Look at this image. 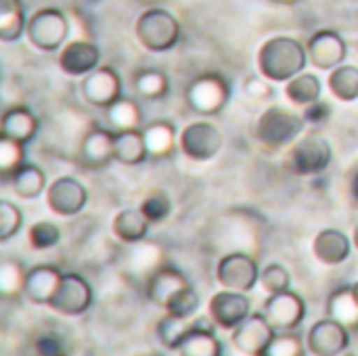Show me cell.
<instances>
[{
    "label": "cell",
    "instance_id": "2",
    "mask_svg": "<svg viewBox=\"0 0 358 356\" xmlns=\"http://www.w3.org/2000/svg\"><path fill=\"white\" fill-rule=\"evenodd\" d=\"M134 34L147 50L164 52L178 44L180 23L166 8H147L138 15L134 23Z\"/></svg>",
    "mask_w": 358,
    "mask_h": 356
},
{
    "label": "cell",
    "instance_id": "13",
    "mask_svg": "<svg viewBox=\"0 0 358 356\" xmlns=\"http://www.w3.org/2000/svg\"><path fill=\"white\" fill-rule=\"evenodd\" d=\"M166 260H168V254L159 243L143 239V241L130 243L128 252L122 258V269L130 279L147 283L155 271L168 264Z\"/></svg>",
    "mask_w": 358,
    "mask_h": 356
},
{
    "label": "cell",
    "instance_id": "41",
    "mask_svg": "<svg viewBox=\"0 0 358 356\" xmlns=\"http://www.w3.org/2000/svg\"><path fill=\"white\" fill-rule=\"evenodd\" d=\"M266 356H304V342L294 332H277Z\"/></svg>",
    "mask_w": 358,
    "mask_h": 356
},
{
    "label": "cell",
    "instance_id": "38",
    "mask_svg": "<svg viewBox=\"0 0 358 356\" xmlns=\"http://www.w3.org/2000/svg\"><path fill=\"white\" fill-rule=\"evenodd\" d=\"M191 325H193L191 319H180V317L166 313V317L157 323V338L166 348L176 350L182 338L187 336V332L191 329Z\"/></svg>",
    "mask_w": 358,
    "mask_h": 356
},
{
    "label": "cell",
    "instance_id": "31",
    "mask_svg": "<svg viewBox=\"0 0 358 356\" xmlns=\"http://www.w3.org/2000/svg\"><path fill=\"white\" fill-rule=\"evenodd\" d=\"M107 122L113 128V132H122V130H134L141 126L143 122V111L141 105L134 99L128 97H120L115 103H111L107 109Z\"/></svg>",
    "mask_w": 358,
    "mask_h": 356
},
{
    "label": "cell",
    "instance_id": "1",
    "mask_svg": "<svg viewBox=\"0 0 358 356\" xmlns=\"http://www.w3.org/2000/svg\"><path fill=\"white\" fill-rule=\"evenodd\" d=\"M308 63L306 44L289 36H275L258 50V69L271 82H289Z\"/></svg>",
    "mask_w": 358,
    "mask_h": 356
},
{
    "label": "cell",
    "instance_id": "28",
    "mask_svg": "<svg viewBox=\"0 0 358 356\" xmlns=\"http://www.w3.org/2000/svg\"><path fill=\"white\" fill-rule=\"evenodd\" d=\"M113 155H115V162H120L124 166H138V164H143L149 157L143 130L134 128V130L115 132Z\"/></svg>",
    "mask_w": 358,
    "mask_h": 356
},
{
    "label": "cell",
    "instance_id": "35",
    "mask_svg": "<svg viewBox=\"0 0 358 356\" xmlns=\"http://www.w3.org/2000/svg\"><path fill=\"white\" fill-rule=\"evenodd\" d=\"M327 86L338 101L350 103L358 99V67L338 65L336 69H331L327 78Z\"/></svg>",
    "mask_w": 358,
    "mask_h": 356
},
{
    "label": "cell",
    "instance_id": "17",
    "mask_svg": "<svg viewBox=\"0 0 358 356\" xmlns=\"http://www.w3.org/2000/svg\"><path fill=\"white\" fill-rule=\"evenodd\" d=\"M80 92L86 103L107 109L122 97V80L113 67H96L84 76Z\"/></svg>",
    "mask_w": 358,
    "mask_h": 356
},
{
    "label": "cell",
    "instance_id": "16",
    "mask_svg": "<svg viewBox=\"0 0 358 356\" xmlns=\"http://www.w3.org/2000/svg\"><path fill=\"white\" fill-rule=\"evenodd\" d=\"M250 308H252L250 298L243 296V292H233V290L214 294L208 304V313L214 325L227 332L239 327L250 317Z\"/></svg>",
    "mask_w": 358,
    "mask_h": 356
},
{
    "label": "cell",
    "instance_id": "51",
    "mask_svg": "<svg viewBox=\"0 0 358 356\" xmlns=\"http://www.w3.org/2000/svg\"><path fill=\"white\" fill-rule=\"evenodd\" d=\"M352 287H355V294H357V296H358V281H357V283H355V285H352Z\"/></svg>",
    "mask_w": 358,
    "mask_h": 356
},
{
    "label": "cell",
    "instance_id": "9",
    "mask_svg": "<svg viewBox=\"0 0 358 356\" xmlns=\"http://www.w3.org/2000/svg\"><path fill=\"white\" fill-rule=\"evenodd\" d=\"M90 304H92V287L82 275L76 273H65L61 277V283L48 302V306L63 317L84 315L90 308Z\"/></svg>",
    "mask_w": 358,
    "mask_h": 356
},
{
    "label": "cell",
    "instance_id": "12",
    "mask_svg": "<svg viewBox=\"0 0 358 356\" xmlns=\"http://www.w3.org/2000/svg\"><path fill=\"white\" fill-rule=\"evenodd\" d=\"M273 325L266 321L264 313H254L250 315L239 327L233 329V346L237 353L245 356H266V350L275 338Z\"/></svg>",
    "mask_w": 358,
    "mask_h": 356
},
{
    "label": "cell",
    "instance_id": "8",
    "mask_svg": "<svg viewBox=\"0 0 358 356\" xmlns=\"http://www.w3.org/2000/svg\"><path fill=\"white\" fill-rule=\"evenodd\" d=\"M216 281L224 290L243 292V294L252 292L260 281V269L256 256L248 252H229L218 260Z\"/></svg>",
    "mask_w": 358,
    "mask_h": 356
},
{
    "label": "cell",
    "instance_id": "10",
    "mask_svg": "<svg viewBox=\"0 0 358 356\" xmlns=\"http://www.w3.org/2000/svg\"><path fill=\"white\" fill-rule=\"evenodd\" d=\"M178 147L193 162H210L222 149V134L210 122H193L180 132Z\"/></svg>",
    "mask_w": 358,
    "mask_h": 356
},
{
    "label": "cell",
    "instance_id": "26",
    "mask_svg": "<svg viewBox=\"0 0 358 356\" xmlns=\"http://www.w3.org/2000/svg\"><path fill=\"white\" fill-rule=\"evenodd\" d=\"M327 317L342 323L348 332H358V296L352 285L340 287L329 296Z\"/></svg>",
    "mask_w": 358,
    "mask_h": 356
},
{
    "label": "cell",
    "instance_id": "18",
    "mask_svg": "<svg viewBox=\"0 0 358 356\" xmlns=\"http://www.w3.org/2000/svg\"><path fill=\"white\" fill-rule=\"evenodd\" d=\"M306 50H308V61L317 69H325V71H331L338 65H342L348 52L344 38L336 29H319L317 34H313L310 40L306 42Z\"/></svg>",
    "mask_w": 358,
    "mask_h": 356
},
{
    "label": "cell",
    "instance_id": "19",
    "mask_svg": "<svg viewBox=\"0 0 358 356\" xmlns=\"http://www.w3.org/2000/svg\"><path fill=\"white\" fill-rule=\"evenodd\" d=\"M306 346L317 356H338L350 346V332L342 323L327 317L310 327Z\"/></svg>",
    "mask_w": 358,
    "mask_h": 356
},
{
    "label": "cell",
    "instance_id": "48",
    "mask_svg": "<svg viewBox=\"0 0 358 356\" xmlns=\"http://www.w3.org/2000/svg\"><path fill=\"white\" fill-rule=\"evenodd\" d=\"M348 191H350V197L352 201L358 206V168H355L352 176H350V185H348Z\"/></svg>",
    "mask_w": 358,
    "mask_h": 356
},
{
    "label": "cell",
    "instance_id": "40",
    "mask_svg": "<svg viewBox=\"0 0 358 356\" xmlns=\"http://www.w3.org/2000/svg\"><path fill=\"white\" fill-rule=\"evenodd\" d=\"M145 218L151 222V225H159L164 222L170 212H172V201L170 197L164 193V191H151L143 201H141V208H138Z\"/></svg>",
    "mask_w": 358,
    "mask_h": 356
},
{
    "label": "cell",
    "instance_id": "27",
    "mask_svg": "<svg viewBox=\"0 0 358 356\" xmlns=\"http://www.w3.org/2000/svg\"><path fill=\"white\" fill-rule=\"evenodd\" d=\"M145 145H147V153L151 159H166L172 157L176 151V128L170 122H151L145 130Z\"/></svg>",
    "mask_w": 358,
    "mask_h": 356
},
{
    "label": "cell",
    "instance_id": "45",
    "mask_svg": "<svg viewBox=\"0 0 358 356\" xmlns=\"http://www.w3.org/2000/svg\"><path fill=\"white\" fill-rule=\"evenodd\" d=\"M243 92L254 99V101H262V99H268L273 94V88L268 84V78H258V76H250L245 82H243Z\"/></svg>",
    "mask_w": 358,
    "mask_h": 356
},
{
    "label": "cell",
    "instance_id": "47",
    "mask_svg": "<svg viewBox=\"0 0 358 356\" xmlns=\"http://www.w3.org/2000/svg\"><path fill=\"white\" fill-rule=\"evenodd\" d=\"M34 346H36V353L38 355H63V342L55 334H42V336H38L36 342H34Z\"/></svg>",
    "mask_w": 358,
    "mask_h": 356
},
{
    "label": "cell",
    "instance_id": "21",
    "mask_svg": "<svg viewBox=\"0 0 358 356\" xmlns=\"http://www.w3.org/2000/svg\"><path fill=\"white\" fill-rule=\"evenodd\" d=\"M187 287H191L187 277L170 264L155 271L149 277V281L145 283V292H147L149 302H153L155 306H162V308H166Z\"/></svg>",
    "mask_w": 358,
    "mask_h": 356
},
{
    "label": "cell",
    "instance_id": "49",
    "mask_svg": "<svg viewBox=\"0 0 358 356\" xmlns=\"http://www.w3.org/2000/svg\"><path fill=\"white\" fill-rule=\"evenodd\" d=\"M275 2H279V4H296L300 0H275Z\"/></svg>",
    "mask_w": 358,
    "mask_h": 356
},
{
    "label": "cell",
    "instance_id": "5",
    "mask_svg": "<svg viewBox=\"0 0 358 356\" xmlns=\"http://www.w3.org/2000/svg\"><path fill=\"white\" fill-rule=\"evenodd\" d=\"M231 99V86L222 73L208 71L199 73L185 90L187 105L199 115L220 113Z\"/></svg>",
    "mask_w": 358,
    "mask_h": 356
},
{
    "label": "cell",
    "instance_id": "15",
    "mask_svg": "<svg viewBox=\"0 0 358 356\" xmlns=\"http://www.w3.org/2000/svg\"><path fill=\"white\" fill-rule=\"evenodd\" d=\"M113 147H115V132L94 126L82 136L78 153H76V162L88 170L105 168L111 162H115Z\"/></svg>",
    "mask_w": 358,
    "mask_h": 356
},
{
    "label": "cell",
    "instance_id": "7",
    "mask_svg": "<svg viewBox=\"0 0 358 356\" xmlns=\"http://www.w3.org/2000/svg\"><path fill=\"white\" fill-rule=\"evenodd\" d=\"M256 214L245 212H229L218 220V245L233 248V252H248L258 250L260 245V227L256 225ZM256 256V254H254Z\"/></svg>",
    "mask_w": 358,
    "mask_h": 356
},
{
    "label": "cell",
    "instance_id": "20",
    "mask_svg": "<svg viewBox=\"0 0 358 356\" xmlns=\"http://www.w3.org/2000/svg\"><path fill=\"white\" fill-rule=\"evenodd\" d=\"M101 61V50L94 42L80 38V40H71L61 48L59 55V67L67 73V76H86L92 69L99 67Z\"/></svg>",
    "mask_w": 358,
    "mask_h": 356
},
{
    "label": "cell",
    "instance_id": "50",
    "mask_svg": "<svg viewBox=\"0 0 358 356\" xmlns=\"http://www.w3.org/2000/svg\"><path fill=\"white\" fill-rule=\"evenodd\" d=\"M352 241H355V248L358 250V227L355 229V237H352Z\"/></svg>",
    "mask_w": 358,
    "mask_h": 356
},
{
    "label": "cell",
    "instance_id": "42",
    "mask_svg": "<svg viewBox=\"0 0 358 356\" xmlns=\"http://www.w3.org/2000/svg\"><path fill=\"white\" fill-rule=\"evenodd\" d=\"M23 227V214L21 210L10 204L8 199L0 201V241H8L15 237Z\"/></svg>",
    "mask_w": 358,
    "mask_h": 356
},
{
    "label": "cell",
    "instance_id": "46",
    "mask_svg": "<svg viewBox=\"0 0 358 356\" xmlns=\"http://www.w3.org/2000/svg\"><path fill=\"white\" fill-rule=\"evenodd\" d=\"M329 118H331V107H329V103H325L321 99L304 107V122L306 124L323 126Z\"/></svg>",
    "mask_w": 358,
    "mask_h": 356
},
{
    "label": "cell",
    "instance_id": "39",
    "mask_svg": "<svg viewBox=\"0 0 358 356\" xmlns=\"http://www.w3.org/2000/svg\"><path fill=\"white\" fill-rule=\"evenodd\" d=\"M27 239H29L31 250H38V252L52 250V248L59 245V241H61V229H59L55 222L40 220V222H36V225L29 227Z\"/></svg>",
    "mask_w": 358,
    "mask_h": 356
},
{
    "label": "cell",
    "instance_id": "3",
    "mask_svg": "<svg viewBox=\"0 0 358 356\" xmlns=\"http://www.w3.org/2000/svg\"><path fill=\"white\" fill-rule=\"evenodd\" d=\"M69 34H71L69 17L55 6H44L36 10L25 25V36L29 44L44 52H52L65 46Z\"/></svg>",
    "mask_w": 358,
    "mask_h": 356
},
{
    "label": "cell",
    "instance_id": "34",
    "mask_svg": "<svg viewBox=\"0 0 358 356\" xmlns=\"http://www.w3.org/2000/svg\"><path fill=\"white\" fill-rule=\"evenodd\" d=\"M132 86H134L136 94H141L143 99H149V101L164 99L170 90L168 76L162 69H153V67L136 71L132 78Z\"/></svg>",
    "mask_w": 358,
    "mask_h": 356
},
{
    "label": "cell",
    "instance_id": "32",
    "mask_svg": "<svg viewBox=\"0 0 358 356\" xmlns=\"http://www.w3.org/2000/svg\"><path fill=\"white\" fill-rule=\"evenodd\" d=\"M321 92H323L321 80L315 73H308V71H300L298 76H294L285 84V97L298 107H306V105L319 101Z\"/></svg>",
    "mask_w": 358,
    "mask_h": 356
},
{
    "label": "cell",
    "instance_id": "25",
    "mask_svg": "<svg viewBox=\"0 0 358 356\" xmlns=\"http://www.w3.org/2000/svg\"><path fill=\"white\" fill-rule=\"evenodd\" d=\"M38 128H40V122L27 107H10L2 115L0 136H8L25 145L38 134Z\"/></svg>",
    "mask_w": 358,
    "mask_h": 356
},
{
    "label": "cell",
    "instance_id": "43",
    "mask_svg": "<svg viewBox=\"0 0 358 356\" xmlns=\"http://www.w3.org/2000/svg\"><path fill=\"white\" fill-rule=\"evenodd\" d=\"M260 285L271 296V294H279V292L289 290L292 279H289V273H287L285 266H281V264H268L260 273Z\"/></svg>",
    "mask_w": 358,
    "mask_h": 356
},
{
    "label": "cell",
    "instance_id": "11",
    "mask_svg": "<svg viewBox=\"0 0 358 356\" xmlns=\"http://www.w3.org/2000/svg\"><path fill=\"white\" fill-rule=\"evenodd\" d=\"M264 317L275 332H294L302 325L306 317V304L302 296L292 290L271 294L264 302Z\"/></svg>",
    "mask_w": 358,
    "mask_h": 356
},
{
    "label": "cell",
    "instance_id": "33",
    "mask_svg": "<svg viewBox=\"0 0 358 356\" xmlns=\"http://www.w3.org/2000/svg\"><path fill=\"white\" fill-rule=\"evenodd\" d=\"M25 8L21 0H0V40L15 42L25 34Z\"/></svg>",
    "mask_w": 358,
    "mask_h": 356
},
{
    "label": "cell",
    "instance_id": "30",
    "mask_svg": "<svg viewBox=\"0 0 358 356\" xmlns=\"http://www.w3.org/2000/svg\"><path fill=\"white\" fill-rule=\"evenodd\" d=\"M15 195L21 199H36L46 189V174L36 164H23L8 180Z\"/></svg>",
    "mask_w": 358,
    "mask_h": 356
},
{
    "label": "cell",
    "instance_id": "14",
    "mask_svg": "<svg viewBox=\"0 0 358 356\" xmlns=\"http://www.w3.org/2000/svg\"><path fill=\"white\" fill-rule=\"evenodd\" d=\"M88 204L86 187L73 176H59L46 189V206L57 216H76Z\"/></svg>",
    "mask_w": 358,
    "mask_h": 356
},
{
    "label": "cell",
    "instance_id": "23",
    "mask_svg": "<svg viewBox=\"0 0 358 356\" xmlns=\"http://www.w3.org/2000/svg\"><path fill=\"white\" fill-rule=\"evenodd\" d=\"M61 277H63V273H59V269H55L50 264H38V266L29 269L25 275L23 296L34 304L48 306L50 298L55 296V292L61 283Z\"/></svg>",
    "mask_w": 358,
    "mask_h": 356
},
{
    "label": "cell",
    "instance_id": "37",
    "mask_svg": "<svg viewBox=\"0 0 358 356\" xmlns=\"http://www.w3.org/2000/svg\"><path fill=\"white\" fill-rule=\"evenodd\" d=\"M25 164V149L23 143L8 138V136H0V178L4 183H8L13 178V174Z\"/></svg>",
    "mask_w": 358,
    "mask_h": 356
},
{
    "label": "cell",
    "instance_id": "24",
    "mask_svg": "<svg viewBox=\"0 0 358 356\" xmlns=\"http://www.w3.org/2000/svg\"><path fill=\"white\" fill-rule=\"evenodd\" d=\"M350 250H352V243H350L348 235L338 229H325L313 241L315 258L327 266L342 264L350 256Z\"/></svg>",
    "mask_w": 358,
    "mask_h": 356
},
{
    "label": "cell",
    "instance_id": "4",
    "mask_svg": "<svg viewBox=\"0 0 358 356\" xmlns=\"http://www.w3.org/2000/svg\"><path fill=\"white\" fill-rule=\"evenodd\" d=\"M304 115H296L283 107L266 109L256 124V141L266 149H281L294 143L304 130Z\"/></svg>",
    "mask_w": 358,
    "mask_h": 356
},
{
    "label": "cell",
    "instance_id": "6",
    "mask_svg": "<svg viewBox=\"0 0 358 356\" xmlns=\"http://www.w3.org/2000/svg\"><path fill=\"white\" fill-rule=\"evenodd\" d=\"M331 157L334 151L329 141L317 132H310L292 145L287 153V168L298 176H315L327 170Z\"/></svg>",
    "mask_w": 358,
    "mask_h": 356
},
{
    "label": "cell",
    "instance_id": "29",
    "mask_svg": "<svg viewBox=\"0 0 358 356\" xmlns=\"http://www.w3.org/2000/svg\"><path fill=\"white\" fill-rule=\"evenodd\" d=\"M149 225L151 222L145 218V214L141 210H122L115 214V218L111 222V231L122 243L130 245V243L143 241L147 237Z\"/></svg>",
    "mask_w": 358,
    "mask_h": 356
},
{
    "label": "cell",
    "instance_id": "22",
    "mask_svg": "<svg viewBox=\"0 0 358 356\" xmlns=\"http://www.w3.org/2000/svg\"><path fill=\"white\" fill-rule=\"evenodd\" d=\"M214 327V321L210 323L208 319H195L176 353L182 356H220L222 342L216 338Z\"/></svg>",
    "mask_w": 358,
    "mask_h": 356
},
{
    "label": "cell",
    "instance_id": "44",
    "mask_svg": "<svg viewBox=\"0 0 358 356\" xmlns=\"http://www.w3.org/2000/svg\"><path fill=\"white\" fill-rule=\"evenodd\" d=\"M197 308H199V296L195 294L193 287H187L166 306V313L180 319H193Z\"/></svg>",
    "mask_w": 358,
    "mask_h": 356
},
{
    "label": "cell",
    "instance_id": "36",
    "mask_svg": "<svg viewBox=\"0 0 358 356\" xmlns=\"http://www.w3.org/2000/svg\"><path fill=\"white\" fill-rule=\"evenodd\" d=\"M27 271L19 260H4L0 264V296L4 300H13L23 294Z\"/></svg>",
    "mask_w": 358,
    "mask_h": 356
}]
</instances>
